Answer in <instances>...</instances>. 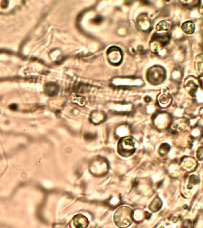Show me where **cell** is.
Segmentation results:
<instances>
[{
	"label": "cell",
	"instance_id": "obj_6",
	"mask_svg": "<svg viewBox=\"0 0 203 228\" xmlns=\"http://www.w3.org/2000/svg\"><path fill=\"white\" fill-rule=\"evenodd\" d=\"M188 121L185 118L179 119L176 121V122L174 123V130H178L180 131H184L187 129Z\"/></svg>",
	"mask_w": 203,
	"mask_h": 228
},
{
	"label": "cell",
	"instance_id": "obj_3",
	"mask_svg": "<svg viewBox=\"0 0 203 228\" xmlns=\"http://www.w3.org/2000/svg\"><path fill=\"white\" fill-rule=\"evenodd\" d=\"M148 80L153 85L161 83L166 78V73L164 68L160 66H154L149 69L147 74Z\"/></svg>",
	"mask_w": 203,
	"mask_h": 228
},
{
	"label": "cell",
	"instance_id": "obj_13",
	"mask_svg": "<svg viewBox=\"0 0 203 228\" xmlns=\"http://www.w3.org/2000/svg\"><path fill=\"white\" fill-rule=\"evenodd\" d=\"M103 21V18L101 16H97L95 19H94V21L96 24H99Z\"/></svg>",
	"mask_w": 203,
	"mask_h": 228
},
{
	"label": "cell",
	"instance_id": "obj_8",
	"mask_svg": "<svg viewBox=\"0 0 203 228\" xmlns=\"http://www.w3.org/2000/svg\"><path fill=\"white\" fill-rule=\"evenodd\" d=\"M162 206V201L159 198H157L152 202L149 206V208L153 211H157L159 210Z\"/></svg>",
	"mask_w": 203,
	"mask_h": 228
},
{
	"label": "cell",
	"instance_id": "obj_2",
	"mask_svg": "<svg viewBox=\"0 0 203 228\" xmlns=\"http://www.w3.org/2000/svg\"><path fill=\"white\" fill-rule=\"evenodd\" d=\"M135 150V143L133 137H126L120 140L118 144V151L121 156L129 157L134 153Z\"/></svg>",
	"mask_w": 203,
	"mask_h": 228
},
{
	"label": "cell",
	"instance_id": "obj_12",
	"mask_svg": "<svg viewBox=\"0 0 203 228\" xmlns=\"http://www.w3.org/2000/svg\"><path fill=\"white\" fill-rule=\"evenodd\" d=\"M164 147L165 148H164L163 145L162 144L161 147H160V151L161 154L163 153V155H166V153H168V151H169L170 146L168 145L167 144H164Z\"/></svg>",
	"mask_w": 203,
	"mask_h": 228
},
{
	"label": "cell",
	"instance_id": "obj_4",
	"mask_svg": "<svg viewBox=\"0 0 203 228\" xmlns=\"http://www.w3.org/2000/svg\"><path fill=\"white\" fill-rule=\"evenodd\" d=\"M109 59L113 64H119L122 59V53L118 47H111L107 51Z\"/></svg>",
	"mask_w": 203,
	"mask_h": 228
},
{
	"label": "cell",
	"instance_id": "obj_7",
	"mask_svg": "<svg viewBox=\"0 0 203 228\" xmlns=\"http://www.w3.org/2000/svg\"><path fill=\"white\" fill-rule=\"evenodd\" d=\"M195 24L192 21H187L184 23L182 25V29L186 34H192L195 31Z\"/></svg>",
	"mask_w": 203,
	"mask_h": 228
},
{
	"label": "cell",
	"instance_id": "obj_10",
	"mask_svg": "<svg viewBox=\"0 0 203 228\" xmlns=\"http://www.w3.org/2000/svg\"><path fill=\"white\" fill-rule=\"evenodd\" d=\"M46 91L48 92V94L51 95H53L55 93H57V87L56 85H53V84H51V85H48L47 86V88H46Z\"/></svg>",
	"mask_w": 203,
	"mask_h": 228
},
{
	"label": "cell",
	"instance_id": "obj_14",
	"mask_svg": "<svg viewBox=\"0 0 203 228\" xmlns=\"http://www.w3.org/2000/svg\"><path fill=\"white\" fill-rule=\"evenodd\" d=\"M198 158L200 160H202V148L200 147L198 151Z\"/></svg>",
	"mask_w": 203,
	"mask_h": 228
},
{
	"label": "cell",
	"instance_id": "obj_1",
	"mask_svg": "<svg viewBox=\"0 0 203 228\" xmlns=\"http://www.w3.org/2000/svg\"><path fill=\"white\" fill-rule=\"evenodd\" d=\"M114 220L116 225L120 228L129 227L133 222V211L126 206L119 208L115 214Z\"/></svg>",
	"mask_w": 203,
	"mask_h": 228
},
{
	"label": "cell",
	"instance_id": "obj_11",
	"mask_svg": "<svg viewBox=\"0 0 203 228\" xmlns=\"http://www.w3.org/2000/svg\"><path fill=\"white\" fill-rule=\"evenodd\" d=\"M170 96L167 95H163L161 96V99L160 100V102L162 104H167L170 102Z\"/></svg>",
	"mask_w": 203,
	"mask_h": 228
},
{
	"label": "cell",
	"instance_id": "obj_5",
	"mask_svg": "<svg viewBox=\"0 0 203 228\" xmlns=\"http://www.w3.org/2000/svg\"><path fill=\"white\" fill-rule=\"evenodd\" d=\"M88 223V219L82 215H78L74 218V225L76 228H85Z\"/></svg>",
	"mask_w": 203,
	"mask_h": 228
},
{
	"label": "cell",
	"instance_id": "obj_9",
	"mask_svg": "<svg viewBox=\"0 0 203 228\" xmlns=\"http://www.w3.org/2000/svg\"><path fill=\"white\" fill-rule=\"evenodd\" d=\"M169 28V24L166 21H161L157 26V29L159 31H163L165 30L167 31Z\"/></svg>",
	"mask_w": 203,
	"mask_h": 228
}]
</instances>
